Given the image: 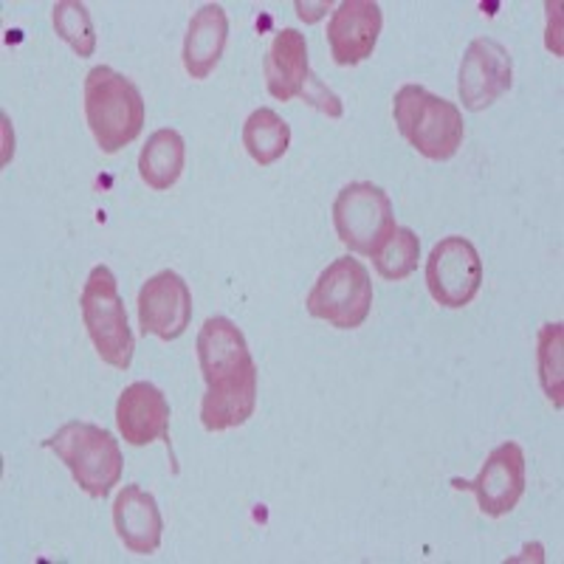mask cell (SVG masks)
Returning a JSON list of instances; mask_svg holds the SVG:
<instances>
[{
  "mask_svg": "<svg viewBox=\"0 0 564 564\" xmlns=\"http://www.w3.org/2000/svg\"><path fill=\"white\" fill-rule=\"evenodd\" d=\"M198 365L206 381L200 423L206 432L243 426L257 410V372L246 336L226 316H209L198 334Z\"/></svg>",
  "mask_w": 564,
  "mask_h": 564,
  "instance_id": "obj_1",
  "label": "cell"
},
{
  "mask_svg": "<svg viewBox=\"0 0 564 564\" xmlns=\"http://www.w3.org/2000/svg\"><path fill=\"white\" fill-rule=\"evenodd\" d=\"M144 97L139 85L110 65H94L85 77V122L97 148L113 155L144 130Z\"/></svg>",
  "mask_w": 564,
  "mask_h": 564,
  "instance_id": "obj_2",
  "label": "cell"
},
{
  "mask_svg": "<svg viewBox=\"0 0 564 564\" xmlns=\"http://www.w3.org/2000/svg\"><path fill=\"white\" fill-rule=\"evenodd\" d=\"M43 446L65 463L74 482L94 500H105L122 480L124 457L119 441L97 423L68 421Z\"/></svg>",
  "mask_w": 564,
  "mask_h": 564,
  "instance_id": "obj_3",
  "label": "cell"
},
{
  "mask_svg": "<svg viewBox=\"0 0 564 564\" xmlns=\"http://www.w3.org/2000/svg\"><path fill=\"white\" fill-rule=\"evenodd\" d=\"M398 133L430 161H449L460 150L466 122L455 102L435 97L421 85H404L392 97Z\"/></svg>",
  "mask_w": 564,
  "mask_h": 564,
  "instance_id": "obj_4",
  "label": "cell"
},
{
  "mask_svg": "<svg viewBox=\"0 0 564 564\" xmlns=\"http://www.w3.org/2000/svg\"><path fill=\"white\" fill-rule=\"evenodd\" d=\"M79 308H83L85 330L97 347L99 359L116 370H128L135 341L128 314H124V302L119 296V285L108 265L90 269L83 296H79Z\"/></svg>",
  "mask_w": 564,
  "mask_h": 564,
  "instance_id": "obj_5",
  "label": "cell"
},
{
  "mask_svg": "<svg viewBox=\"0 0 564 564\" xmlns=\"http://www.w3.org/2000/svg\"><path fill=\"white\" fill-rule=\"evenodd\" d=\"M305 308L314 319L334 325L336 330H356L367 322L372 308L370 271L361 260L336 257L305 296Z\"/></svg>",
  "mask_w": 564,
  "mask_h": 564,
  "instance_id": "obj_6",
  "label": "cell"
},
{
  "mask_svg": "<svg viewBox=\"0 0 564 564\" xmlns=\"http://www.w3.org/2000/svg\"><path fill=\"white\" fill-rule=\"evenodd\" d=\"M334 226L339 240L352 254L376 257V251L395 229L390 195L370 181L341 186L334 200Z\"/></svg>",
  "mask_w": 564,
  "mask_h": 564,
  "instance_id": "obj_7",
  "label": "cell"
},
{
  "mask_svg": "<svg viewBox=\"0 0 564 564\" xmlns=\"http://www.w3.org/2000/svg\"><path fill=\"white\" fill-rule=\"evenodd\" d=\"M480 285L482 260L471 240L449 235L432 246L426 260V289L441 308H466L480 294Z\"/></svg>",
  "mask_w": 564,
  "mask_h": 564,
  "instance_id": "obj_8",
  "label": "cell"
},
{
  "mask_svg": "<svg viewBox=\"0 0 564 564\" xmlns=\"http://www.w3.org/2000/svg\"><path fill=\"white\" fill-rule=\"evenodd\" d=\"M452 486L457 491H471L477 497V506L486 517L500 520L506 513L520 506L525 494V452L517 441L500 443L497 449L488 452L486 463L480 466V475L475 480H460L455 477Z\"/></svg>",
  "mask_w": 564,
  "mask_h": 564,
  "instance_id": "obj_9",
  "label": "cell"
},
{
  "mask_svg": "<svg viewBox=\"0 0 564 564\" xmlns=\"http://www.w3.org/2000/svg\"><path fill=\"white\" fill-rule=\"evenodd\" d=\"M513 85L511 54L494 37H475L457 70V97L471 113L491 108Z\"/></svg>",
  "mask_w": 564,
  "mask_h": 564,
  "instance_id": "obj_10",
  "label": "cell"
},
{
  "mask_svg": "<svg viewBox=\"0 0 564 564\" xmlns=\"http://www.w3.org/2000/svg\"><path fill=\"white\" fill-rule=\"evenodd\" d=\"M139 327L144 336L175 341L193 322V291L175 271L164 269L150 276L139 291Z\"/></svg>",
  "mask_w": 564,
  "mask_h": 564,
  "instance_id": "obj_11",
  "label": "cell"
},
{
  "mask_svg": "<svg viewBox=\"0 0 564 564\" xmlns=\"http://www.w3.org/2000/svg\"><path fill=\"white\" fill-rule=\"evenodd\" d=\"M381 26H384V18L376 0H341L327 20V48L334 63L350 68L372 57Z\"/></svg>",
  "mask_w": 564,
  "mask_h": 564,
  "instance_id": "obj_12",
  "label": "cell"
},
{
  "mask_svg": "<svg viewBox=\"0 0 564 564\" xmlns=\"http://www.w3.org/2000/svg\"><path fill=\"white\" fill-rule=\"evenodd\" d=\"M170 401L150 381H133L116 401V426L130 446L164 441L170 446Z\"/></svg>",
  "mask_w": 564,
  "mask_h": 564,
  "instance_id": "obj_13",
  "label": "cell"
},
{
  "mask_svg": "<svg viewBox=\"0 0 564 564\" xmlns=\"http://www.w3.org/2000/svg\"><path fill=\"white\" fill-rule=\"evenodd\" d=\"M113 528L122 545L135 556H153L161 547L164 536V520H161L159 502L150 491L130 482L116 494L113 502Z\"/></svg>",
  "mask_w": 564,
  "mask_h": 564,
  "instance_id": "obj_14",
  "label": "cell"
},
{
  "mask_svg": "<svg viewBox=\"0 0 564 564\" xmlns=\"http://www.w3.org/2000/svg\"><path fill=\"white\" fill-rule=\"evenodd\" d=\"M265 88L280 102H291L305 94V85L311 79L308 43L305 34L296 29H280L269 45V54L263 59Z\"/></svg>",
  "mask_w": 564,
  "mask_h": 564,
  "instance_id": "obj_15",
  "label": "cell"
},
{
  "mask_svg": "<svg viewBox=\"0 0 564 564\" xmlns=\"http://www.w3.org/2000/svg\"><path fill=\"white\" fill-rule=\"evenodd\" d=\"M229 43V18L220 3H204L193 14L184 37V70L193 79H209L218 68L220 57Z\"/></svg>",
  "mask_w": 564,
  "mask_h": 564,
  "instance_id": "obj_16",
  "label": "cell"
},
{
  "mask_svg": "<svg viewBox=\"0 0 564 564\" xmlns=\"http://www.w3.org/2000/svg\"><path fill=\"white\" fill-rule=\"evenodd\" d=\"M186 167V144L184 135L173 128L155 130L141 148L139 155V178L153 193H167L170 186L178 184Z\"/></svg>",
  "mask_w": 564,
  "mask_h": 564,
  "instance_id": "obj_17",
  "label": "cell"
},
{
  "mask_svg": "<svg viewBox=\"0 0 564 564\" xmlns=\"http://www.w3.org/2000/svg\"><path fill=\"white\" fill-rule=\"evenodd\" d=\"M243 148L254 164L271 167L291 148V124L276 110L257 108L243 122Z\"/></svg>",
  "mask_w": 564,
  "mask_h": 564,
  "instance_id": "obj_18",
  "label": "cell"
},
{
  "mask_svg": "<svg viewBox=\"0 0 564 564\" xmlns=\"http://www.w3.org/2000/svg\"><path fill=\"white\" fill-rule=\"evenodd\" d=\"M417 260H421V240L406 226H395L390 238L384 240V246L372 257L376 271L390 282H401L415 274Z\"/></svg>",
  "mask_w": 564,
  "mask_h": 564,
  "instance_id": "obj_19",
  "label": "cell"
},
{
  "mask_svg": "<svg viewBox=\"0 0 564 564\" xmlns=\"http://www.w3.org/2000/svg\"><path fill=\"white\" fill-rule=\"evenodd\" d=\"M54 32L59 40L74 48L77 57H94L97 52V32H94V20L85 3L79 0H59L52 9Z\"/></svg>",
  "mask_w": 564,
  "mask_h": 564,
  "instance_id": "obj_20",
  "label": "cell"
},
{
  "mask_svg": "<svg viewBox=\"0 0 564 564\" xmlns=\"http://www.w3.org/2000/svg\"><path fill=\"white\" fill-rule=\"evenodd\" d=\"M562 322H551L539 330V350H536V367H539V384L551 398L553 406L562 410L564 392H562V372H564V352H562Z\"/></svg>",
  "mask_w": 564,
  "mask_h": 564,
  "instance_id": "obj_21",
  "label": "cell"
},
{
  "mask_svg": "<svg viewBox=\"0 0 564 564\" xmlns=\"http://www.w3.org/2000/svg\"><path fill=\"white\" fill-rule=\"evenodd\" d=\"M300 99H305L308 105H314L316 110L327 113L330 119H339V116L345 113V105H341V99L336 97L334 90H327V85L319 83V77H316L314 70H311V79H308V85H305V94H302Z\"/></svg>",
  "mask_w": 564,
  "mask_h": 564,
  "instance_id": "obj_22",
  "label": "cell"
},
{
  "mask_svg": "<svg viewBox=\"0 0 564 564\" xmlns=\"http://www.w3.org/2000/svg\"><path fill=\"white\" fill-rule=\"evenodd\" d=\"M327 7H330V3H319V9H327ZM311 9H314V7H308V3H302V0H300V3H296V12H300V18L308 20V23H314V20H319L322 12H311Z\"/></svg>",
  "mask_w": 564,
  "mask_h": 564,
  "instance_id": "obj_23",
  "label": "cell"
}]
</instances>
